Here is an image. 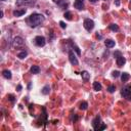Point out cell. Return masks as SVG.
Wrapping results in <instances>:
<instances>
[{
  "mask_svg": "<svg viewBox=\"0 0 131 131\" xmlns=\"http://www.w3.org/2000/svg\"><path fill=\"white\" fill-rule=\"evenodd\" d=\"M101 122V118H100V116L99 115H97L95 117V118L92 120V127H93V129L94 130H98V128H99V126H100V123Z\"/></svg>",
  "mask_w": 131,
  "mask_h": 131,
  "instance_id": "cell-8",
  "label": "cell"
},
{
  "mask_svg": "<svg viewBox=\"0 0 131 131\" xmlns=\"http://www.w3.org/2000/svg\"><path fill=\"white\" fill-rule=\"evenodd\" d=\"M26 12H27V9H26V8H23V9H17V10H15V11H13L12 13H13V17L19 18V17H22V16H24Z\"/></svg>",
  "mask_w": 131,
  "mask_h": 131,
  "instance_id": "cell-11",
  "label": "cell"
},
{
  "mask_svg": "<svg viewBox=\"0 0 131 131\" xmlns=\"http://www.w3.org/2000/svg\"><path fill=\"white\" fill-rule=\"evenodd\" d=\"M31 85H32V84H31V82H30V83H29V85H28V88H29V89L31 88Z\"/></svg>",
  "mask_w": 131,
  "mask_h": 131,
  "instance_id": "cell-36",
  "label": "cell"
},
{
  "mask_svg": "<svg viewBox=\"0 0 131 131\" xmlns=\"http://www.w3.org/2000/svg\"><path fill=\"white\" fill-rule=\"evenodd\" d=\"M16 3L18 6H30L32 7L35 5L36 0H17Z\"/></svg>",
  "mask_w": 131,
  "mask_h": 131,
  "instance_id": "cell-3",
  "label": "cell"
},
{
  "mask_svg": "<svg viewBox=\"0 0 131 131\" xmlns=\"http://www.w3.org/2000/svg\"><path fill=\"white\" fill-rule=\"evenodd\" d=\"M109 28H110V30H112L113 32H118L119 31V26L116 25V24H111V25L109 26Z\"/></svg>",
  "mask_w": 131,
  "mask_h": 131,
  "instance_id": "cell-20",
  "label": "cell"
},
{
  "mask_svg": "<svg viewBox=\"0 0 131 131\" xmlns=\"http://www.w3.org/2000/svg\"><path fill=\"white\" fill-rule=\"evenodd\" d=\"M35 44L38 46V47H43L45 46L46 44V39L43 37V36H37L35 38Z\"/></svg>",
  "mask_w": 131,
  "mask_h": 131,
  "instance_id": "cell-7",
  "label": "cell"
},
{
  "mask_svg": "<svg viewBox=\"0 0 131 131\" xmlns=\"http://www.w3.org/2000/svg\"><path fill=\"white\" fill-rule=\"evenodd\" d=\"M116 64H117L118 67H123L124 65L126 64V58L124 57L123 56H120L119 57L116 58Z\"/></svg>",
  "mask_w": 131,
  "mask_h": 131,
  "instance_id": "cell-10",
  "label": "cell"
},
{
  "mask_svg": "<svg viewBox=\"0 0 131 131\" xmlns=\"http://www.w3.org/2000/svg\"><path fill=\"white\" fill-rule=\"evenodd\" d=\"M56 3H58L60 6H61V7H64V6H67L68 5V3H66V2H60V1H56Z\"/></svg>",
  "mask_w": 131,
  "mask_h": 131,
  "instance_id": "cell-29",
  "label": "cell"
},
{
  "mask_svg": "<svg viewBox=\"0 0 131 131\" xmlns=\"http://www.w3.org/2000/svg\"><path fill=\"white\" fill-rule=\"evenodd\" d=\"M115 90H116V86H115V85H110V86L108 87V91H109L110 93L115 92Z\"/></svg>",
  "mask_w": 131,
  "mask_h": 131,
  "instance_id": "cell-24",
  "label": "cell"
},
{
  "mask_svg": "<svg viewBox=\"0 0 131 131\" xmlns=\"http://www.w3.org/2000/svg\"><path fill=\"white\" fill-rule=\"evenodd\" d=\"M30 72L32 74H39L40 72V68L38 66H32L31 69H30Z\"/></svg>",
  "mask_w": 131,
  "mask_h": 131,
  "instance_id": "cell-18",
  "label": "cell"
},
{
  "mask_svg": "<svg viewBox=\"0 0 131 131\" xmlns=\"http://www.w3.org/2000/svg\"><path fill=\"white\" fill-rule=\"evenodd\" d=\"M69 60H70V63L73 66H78V64H79V61H78L77 57H76V56H75V53H74L73 50L69 51Z\"/></svg>",
  "mask_w": 131,
  "mask_h": 131,
  "instance_id": "cell-6",
  "label": "cell"
},
{
  "mask_svg": "<svg viewBox=\"0 0 131 131\" xmlns=\"http://www.w3.org/2000/svg\"><path fill=\"white\" fill-rule=\"evenodd\" d=\"M24 45H25V41L19 36H17L12 41V47L13 48H22Z\"/></svg>",
  "mask_w": 131,
  "mask_h": 131,
  "instance_id": "cell-4",
  "label": "cell"
},
{
  "mask_svg": "<svg viewBox=\"0 0 131 131\" xmlns=\"http://www.w3.org/2000/svg\"><path fill=\"white\" fill-rule=\"evenodd\" d=\"M83 26H84V28L88 32H90L94 28V22H93L92 19H84V23H83Z\"/></svg>",
  "mask_w": 131,
  "mask_h": 131,
  "instance_id": "cell-5",
  "label": "cell"
},
{
  "mask_svg": "<svg viewBox=\"0 0 131 131\" xmlns=\"http://www.w3.org/2000/svg\"><path fill=\"white\" fill-rule=\"evenodd\" d=\"M106 128H107V125H106V124H102V123H101L100 126H99V128H98V131H99V130H105Z\"/></svg>",
  "mask_w": 131,
  "mask_h": 131,
  "instance_id": "cell-28",
  "label": "cell"
},
{
  "mask_svg": "<svg viewBox=\"0 0 131 131\" xmlns=\"http://www.w3.org/2000/svg\"><path fill=\"white\" fill-rule=\"evenodd\" d=\"M44 16L41 15V13H37V12H34L29 17L28 19V24L30 25L31 28H36L39 25H41L44 22Z\"/></svg>",
  "mask_w": 131,
  "mask_h": 131,
  "instance_id": "cell-1",
  "label": "cell"
},
{
  "mask_svg": "<svg viewBox=\"0 0 131 131\" xmlns=\"http://www.w3.org/2000/svg\"><path fill=\"white\" fill-rule=\"evenodd\" d=\"M121 56V52L120 51H115V53H114V56L117 58V57H119Z\"/></svg>",
  "mask_w": 131,
  "mask_h": 131,
  "instance_id": "cell-30",
  "label": "cell"
},
{
  "mask_svg": "<svg viewBox=\"0 0 131 131\" xmlns=\"http://www.w3.org/2000/svg\"><path fill=\"white\" fill-rule=\"evenodd\" d=\"M89 1H90V2H92V3H94V2H96V1H97V0H89Z\"/></svg>",
  "mask_w": 131,
  "mask_h": 131,
  "instance_id": "cell-35",
  "label": "cell"
},
{
  "mask_svg": "<svg viewBox=\"0 0 131 131\" xmlns=\"http://www.w3.org/2000/svg\"><path fill=\"white\" fill-rule=\"evenodd\" d=\"M93 89L95 91H100L102 89V86H101V84L99 83V82H94L93 83Z\"/></svg>",
  "mask_w": 131,
  "mask_h": 131,
  "instance_id": "cell-19",
  "label": "cell"
},
{
  "mask_svg": "<svg viewBox=\"0 0 131 131\" xmlns=\"http://www.w3.org/2000/svg\"><path fill=\"white\" fill-rule=\"evenodd\" d=\"M27 56H28V52H27L26 50H23V51H20V52L18 54V57L20 58V59H24L25 57H27Z\"/></svg>",
  "mask_w": 131,
  "mask_h": 131,
  "instance_id": "cell-21",
  "label": "cell"
},
{
  "mask_svg": "<svg viewBox=\"0 0 131 131\" xmlns=\"http://www.w3.org/2000/svg\"><path fill=\"white\" fill-rule=\"evenodd\" d=\"M70 44H71L72 48H74V50H75L76 52H77L78 56H80V54H81V51H80V49H79V47H78L77 45H76L75 43H73V42H70Z\"/></svg>",
  "mask_w": 131,
  "mask_h": 131,
  "instance_id": "cell-22",
  "label": "cell"
},
{
  "mask_svg": "<svg viewBox=\"0 0 131 131\" xmlns=\"http://www.w3.org/2000/svg\"><path fill=\"white\" fill-rule=\"evenodd\" d=\"M129 79H130V75L128 73H126V72L122 73V75H121V80H122V82H127Z\"/></svg>",
  "mask_w": 131,
  "mask_h": 131,
  "instance_id": "cell-14",
  "label": "cell"
},
{
  "mask_svg": "<svg viewBox=\"0 0 131 131\" xmlns=\"http://www.w3.org/2000/svg\"><path fill=\"white\" fill-rule=\"evenodd\" d=\"M3 15H4V13H3V11L1 10V11H0V18H3Z\"/></svg>",
  "mask_w": 131,
  "mask_h": 131,
  "instance_id": "cell-34",
  "label": "cell"
},
{
  "mask_svg": "<svg viewBox=\"0 0 131 131\" xmlns=\"http://www.w3.org/2000/svg\"><path fill=\"white\" fill-rule=\"evenodd\" d=\"M1 1H5V0H1Z\"/></svg>",
  "mask_w": 131,
  "mask_h": 131,
  "instance_id": "cell-37",
  "label": "cell"
},
{
  "mask_svg": "<svg viewBox=\"0 0 131 131\" xmlns=\"http://www.w3.org/2000/svg\"><path fill=\"white\" fill-rule=\"evenodd\" d=\"M41 92H42V94H44V95H48V94L50 93V86H49V85H45V86L42 88Z\"/></svg>",
  "mask_w": 131,
  "mask_h": 131,
  "instance_id": "cell-15",
  "label": "cell"
},
{
  "mask_svg": "<svg viewBox=\"0 0 131 131\" xmlns=\"http://www.w3.org/2000/svg\"><path fill=\"white\" fill-rule=\"evenodd\" d=\"M79 109L81 110V111H86V110L88 109V103H87V101H82V102H80Z\"/></svg>",
  "mask_w": 131,
  "mask_h": 131,
  "instance_id": "cell-17",
  "label": "cell"
},
{
  "mask_svg": "<svg viewBox=\"0 0 131 131\" xmlns=\"http://www.w3.org/2000/svg\"><path fill=\"white\" fill-rule=\"evenodd\" d=\"M7 98H8V100H10L11 102H15V95H13V94H8V95H7Z\"/></svg>",
  "mask_w": 131,
  "mask_h": 131,
  "instance_id": "cell-26",
  "label": "cell"
},
{
  "mask_svg": "<svg viewBox=\"0 0 131 131\" xmlns=\"http://www.w3.org/2000/svg\"><path fill=\"white\" fill-rule=\"evenodd\" d=\"M59 26H60V28H63V29H66V27H67V25L64 22H59Z\"/></svg>",
  "mask_w": 131,
  "mask_h": 131,
  "instance_id": "cell-31",
  "label": "cell"
},
{
  "mask_svg": "<svg viewBox=\"0 0 131 131\" xmlns=\"http://www.w3.org/2000/svg\"><path fill=\"white\" fill-rule=\"evenodd\" d=\"M64 17H65V19H68V20H72V13H71L70 11H66V12L64 13Z\"/></svg>",
  "mask_w": 131,
  "mask_h": 131,
  "instance_id": "cell-23",
  "label": "cell"
},
{
  "mask_svg": "<svg viewBox=\"0 0 131 131\" xmlns=\"http://www.w3.org/2000/svg\"><path fill=\"white\" fill-rule=\"evenodd\" d=\"M78 119H79V118H78V116L76 115V114L72 115V117H71V120H72V122H74V123H75V122H77Z\"/></svg>",
  "mask_w": 131,
  "mask_h": 131,
  "instance_id": "cell-25",
  "label": "cell"
},
{
  "mask_svg": "<svg viewBox=\"0 0 131 131\" xmlns=\"http://www.w3.org/2000/svg\"><path fill=\"white\" fill-rule=\"evenodd\" d=\"M115 41L114 40H111V39H107L106 41H105V45L108 47V48H113L114 46H115Z\"/></svg>",
  "mask_w": 131,
  "mask_h": 131,
  "instance_id": "cell-12",
  "label": "cell"
},
{
  "mask_svg": "<svg viewBox=\"0 0 131 131\" xmlns=\"http://www.w3.org/2000/svg\"><path fill=\"white\" fill-rule=\"evenodd\" d=\"M17 90H18V91H20V90H22V85H18Z\"/></svg>",
  "mask_w": 131,
  "mask_h": 131,
  "instance_id": "cell-33",
  "label": "cell"
},
{
  "mask_svg": "<svg viewBox=\"0 0 131 131\" xmlns=\"http://www.w3.org/2000/svg\"><path fill=\"white\" fill-rule=\"evenodd\" d=\"M115 5L116 6H120V0H115Z\"/></svg>",
  "mask_w": 131,
  "mask_h": 131,
  "instance_id": "cell-32",
  "label": "cell"
},
{
  "mask_svg": "<svg viewBox=\"0 0 131 131\" xmlns=\"http://www.w3.org/2000/svg\"><path fill=\"white\" fill-rule=\"evenodd\" d=\"M81 77L84 81H88L90 79V74H89L87 71H82L81 72Z\"/></svg>",
  "mask_w": 131,
  "mask_h": 131,
  "instance_id": "cell-13",
  "label": "cell"
},
{
  "mask_svg": "<svg viewBox=\"0 0 131 131\" xmlns=\"http://www.w3.org/2000/svg\"><path fill=\"white\" fill-rule=\"evenodd\" d=\"M121 95L124 98H126L127 100L131 101V85H127L124 87L121 91Z\"/></svg>",
  "mask_w": 131,
  "mask_h": 131,
  "instance_id": "cell-2",
  "label": "cell"
},
{
  "mask_svg": "<svg viewBox=\"0 0 131 131\" xmlns=\"http://www.w3.org/2000/svg\"><path fill=\"white\" fill-rule=\"evenodd\" d=\"M112 76L114 78H118L119 76H120V72H118V71H114L113 73H112Z\"/></svg>",
  "mask_w": 131,
  "mask_h": 131,
  "instance_id": "cell-27",
  "label": "cell"
},
{
  "mask_svg": "<svg viewBox=\"0 0 131 131\" xmlns=\"http://www.w3.org/2000/svg\"><path fill=\"white\" fill-rule=\"evenodd\" d=\"M74 6H75V8H77L78 10H82L84 8V0H75Z\"/></svg>",
  "mask_w": 131,
  "mask_h": 131,
  "instance_id": "cell-9",
  "label": "cell"
},
{
  "mask_svg": "<svg viewBox=\"0 0 131 131\" xmlns=\"http://www.w3.org/2000/svg\"><path fill=\"white\" fill-rule=\"evenodd\" d=\"M2 76H3L5 79H11V77H12L11 72L8 71V70H4V71L2 72Z\"/></svg>",
  "mask_w": 131,
  "mask_h": 131,
  "instance_id": "cell-16",
  "label": "cell"
}]
</instances>
